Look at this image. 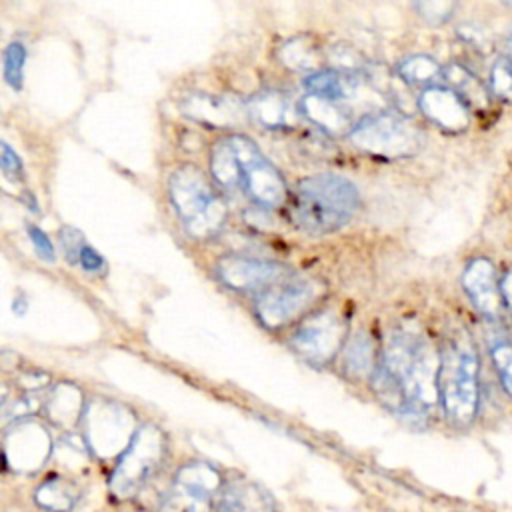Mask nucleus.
I'll return each instance as SVG.
<instances>
[{"label": "nucleus", "instance_id": "473e14b6", "mask_svg": "<svg viewBox=\"0 0 512 512\" xmlns=\"http://www.w3.org/2000/svg\"><path fill=\"white\" fill-rule=\"evenodd\" d=\"M0 166L6 178L10 180H22L24 176V168H22V160L20 156L10 148L8 142H2V154H0Z\"/></svg>", "mask_w": 512, "mask_h": 512}, {"label": "nucleus", "instance_id": "7ed1b4c3", "mask_svg": "<svg viewBox=\"0 0 512 512\" xmlns=\"http://www.w3.org/2000/svg\"><path fill=\"white\" fill-rule=\"evenodd\" d=\"M358 188L338 174H314L296 184L292 218L304 232L328 234L350 222L358 208Z\"/></svg>", "mask_w": 512, "mask_h": 512}, {"label": "nucleus", "instance_id": "39448f33", "mask_svg": "<svg viewBox=\"0 0 512 512\" xmlns=\"http://www.w3.org/2000/svg\"><path fill=\"white\" fill-rule=\"evenodd\" d=\"M438 398L450 424L468 426L478 412V358L464 340H452L440 354Z\"/></svg>", "mask_w": 512, "mask_h": 512}, {"label": "nucleus", "instance_id": "f03ea898", "mask_svg": "<svg viewBox=\"0 0 512 512\" xmlns=\"http://www.w3.org/2000/svg\"><path fill=\"white\" fill-rule=\"evenodd\" d=\"M378 366H382L394 378L402 392V416L412 420L424 418L426 412L436 404V400H440V358H436L434 350L422 336L410 330L392 332Z\"/></svg>", "mask_w": 512, "mask_h": 512}, {"label": "nucleus", "instance_id": "cd10ccee", "mask_svg": "<svg viewBox=\"0 0 512 512\" xmlns=\"http://www.w3.org/2000/svg\"><path fill=\"white\" fill-rule=\"evenodd\" d=\"M24 62H26V48L20 42H10L4 48V80L14 90L22 88Z\"/></svg>", "mask_w": 512, "mask_h": 512}, {"label": "nucleus", "instance_id": "aec40b11", "mask_svg": "<svg viewBox=\"0 0 512 512\" xmlns=\"http://www.w3.org/2000/svg\"><path fill=\"white\" fill-rule=\"evenodd\" d=\"M82 392L74 384H58L46 398V414L56 426H74L84 416Z\"/></svg>", "mask_w": 512, "mask_h": 512}, {"label": "nucleus", "instance_id": "4be33fe9", "mask_svg": "<svg viewBox=\"0 0 512 512\" xmlns=\"http://www.w3.org/2000/svg\"><path fill=\"white\" fill-rule=\"evenodd\" d=\"M278 58L286 68L294 72L316 74L322 56L316 40L306 34V36H294L288 42H284L282 48L278 50Z\"/></svg>", "mask_w": 512, "mask_h": 512}, {"label": "nucleus", "instance_id": "f257e3e1", "mask_svg": "<svg viewBox=\"0 0 512 512\" xmlns=\"http://www.w3.org/2000/svg\"><path fill=\"white\" fill-rule=\"evenodd\" d=\"M210 172L222 188L242 190L262 208H280L288 198L282 174L242 134H232L214 144Z\"/></svg>", "mask_w": 512, "mask_h": 512}, {"label": "nucleus", "instance_id": "72a5a7b5", "mask_svg": "<svg viewBox=\"0 0 512 512\" xmlns=\"http://www.w3.org/2000/svg\"><path fill=\"white\" fill-rule=\"evenodd\" d=\"M26 230H28V236H30L36 252L40 254V258L46 260V262H54L56 260V252H54V246H52L50 238L38 226H34V224H28Z\"/></svg>", "mask_w": 512, "mask_h": 512}, {"label": "nucleus", "instance_id": "c85d7f7f", "mask_svg": "<svg viewBox=\"0 0 512 512\" xmlns=\"http://www.w3.org/2000/svg\"><path fill=\"white\" fill-rule=\"evenodd\" d=\"M490 92L496 98H512V58L500 56L492 68H490V80H488Z\"/></svg>", "mask_w": 512, "mask_h": 512}, {"label": "nucleus", "instance_id": "2eb2a0df", "mask_svg": "<svg viewBox=\"0 0 512 512\" xmlns=\"http://www.w3.org/2000/svg\"><path fill=\"white\" fill-rule=\"evenodd\" d=\"M462 286L482 316L496 318L502 304V288L498 284L494 264L488 258L478 256L466 264L462 272Z\"/></svg>", "mask_w": 512, "mask_h": 512}, {"label": "nucleus", "instance_id": "f8f14e48", "mask_svg": "<svg viewBox=\"0 0 512 512\" xmlns=\"http://www.w3.org/2000/svg\"><path fill=\"white\" fill-rule=\"evenodd\" d=\"M216 272H218L220 280L226 286H230L232 290L256 294V296H260L274 284H278L294 274L288 266H284L280 262L248 258V256H238V254L222 256L216 262Z\"/></svg>", "mask_w": 512, "mask_h": 512}, {"label": "nucleus", "instance_id": "393cba45", "mask_svg": "<svg viewBox=\"0 0 512 512\" xmlns=\"http://www.w3.org/2000/svg\"><path fill=\"white\" fill-rule=\"evenodd\" d=\"M396 70H398V78L404 84H412V86H428L442 76L440 64L426 54H412L400 60Z\"/></svg>", "mask_w": 512, "mask_h": 512}, {"label": "nucleus", "instance_id": "9b49d317", "mask_svg": "<svg viewBox=\"0 0 512 512\" xmlns=\"http://www.w3.org/2000/svg\"><path fill=\"white\" fill-rule=\"evenodd\" d=\"M222 490L220 472L208 462H188L176 476L164 498V512H212L214 498Z\"/></svg>", "mask_w": 512, "mask_h": 512}, {"label": "nucleus", "instance_id": "20e7f679", "mask_svg": "<svg viewBox=\"0 0 512 512\" xmlns=\"http://www.w3.org/2000/svg\"><path fill=\"white\" fill-rule=\"evenodd\" d=\"M168 194L188 236L210 240L224 228L226 204L196 166L176 168L168 180Z\"/></svg>", "mask_w": 512, "mask_h": 512}, {"label": "nucleus", "instance_id": "c9c22d12", "mask_svg": "<svg viewBox=\"0 0 512 512\" xmlns=\"http://www.w3.org/2000/svg\"><path fill=\"white\" fill-rule=\"evenodd\" d=\"M500 288H502V298L508 306V310L512 312V270H508L500 282Z\"/></svg>", "mask_w": 512, "mask_h": 512}, {"label": "nucleus", "instance_id": "9d476101", "mask_svg": "<svg viewBox=\"0 0 512 512\" xmlns=\"http://www.w3.org/2000/svg\"><path fill=\"white\" fill-rule=\"evenodd\" d=\"M320 292L316 280L292 274L256 296V314L264 326L280 328L312 306Z\"/></svg>", "mask_w": 512, "mask_h": 512}, {"label": "nucleus", "instance_id": "1a4fd4ad", "mask_svg": "<svg viewBox=\"0 0 512 512\" xmlns=\"http://www.w3.org/2000/svg\"><path fill=\"white\" fill-rule=\"evenodd\" d=\"M346 320L342 314L326 306L306 316L290 338V346L310 364L324 366L340 350L346 340Z\"/></svg>", "mask_w": 512, "mask_h": 512}, {"label": "nucleus", "instance_id": "e433bc0d", "mask_svg": "<svg viewBox=\"0 0 512 512\" xmlns=\"http://www.w3.org/2000/svg\"><path fill=\"white\" fill-rule=\"evenodd\" d=\"M506 56L512 58V26H510L508 36H506Z\"/></svg>", "mask_w": 512, "mask_h": 512}, {"label": "nucleus", "instance_id": "f704fd0d", "mask_svg": "<svg viewBox=\"0 0 512 512\" xmlns=\"http://www.w3.org/2000/svg\"><path fill=\"white\" fill-rule=\"evenodd\" d=\"M80 266L86 270V272H102L106 268V262L104 258L92 248V246H86L82 256H80Z\"/></svg>", "mask_w": 512, "mask_h": 512}, {"label": "nucleus", "instance_id": "dca6fc26", "mask_svg": "<svg viewBox=\"0 0 512 512\" xmlns=\"http://www.w3.org/2000/svg\"><path fill=\"white\" fill-rule=\"evenodd\" d=\"M182 108L190 118L216 128L238 124L248 114V110H242V106L230 96L210 94H190L182 102Z\"/></svg>", "mask_w": 512, "mask_h": 512}, {"label": "nucleus", "instance_id": "7c9ffc66", "mask_svg": "<svg viewBox=\"0 0 512 512\" xmlns=\"http://www.w3.org/2000/svg\"><path fill=\"white\" fill-rule=\"evenodd\" d=\"M414 10L430 24H442L446 20H450L452 12L456 10L454 2H416Z\"/></svg>", "mask_w": 512, "mask_h": 512}, {"label": "nucleus", "instance_id": "412c9836", "mask_svg": "<svg viewBox=\"0 0 512 512\" xmlns=\"http://www.w3.org/2000/svg\"><path fill=\"white\" fill-rule=\"evenodd\" d=\"M300 108H302V114L324 132L340 134L342 130L352 128L348 112L338 102H332L314 94H306L300 100Z\"/></svg>", "mask_w": 512, "mask_h": 512}, {"label": "nucleus", "instance_id": "a211bd4d", "mask_svg": "<svg viewBox=\"0 0 512 512\" xmlns=\"http://www.w3.org/2000/svg\"><path fill=\"white\" fill-rule=\"evenodd\" d=\"M358 78L356 74H348V72H340L336 68H328V70H318L316 74H308L302 84L308 90V94L332 100V102H342L346 98H350L356 88H358Z\"/></svg>", "mask_w": 512, "mask_h": 512}, {"label": "nucleus", "instance_id": "f3484780", "mask_svg": "<svg viewBox=\"0 0 512 512\" xmlns=\"http://www.w3.org/2000/svg\"><path fill=\"white\" fill-rule=\"evenodd\" d=\"M248 114L264 128H286L296 122V110L288 96L276 90L254 94L246 104Z\"/></svg>", "mask_w": 512, "mask_h": 512}, {"label": "nucleus", "instance_id": "b1692460", "mask_svg": "<svg viewBox=\"0 0 512 512\" xmlns=\"http://www.w3.org/2000/svg\"><path fill=\"white\" fill-rule=\"evenodd\" d=\"M344 368L354 378H372L376 370L374 346L366 332H356L348 338L344 350Z\"/></svg>", "mask_w": 512, "mask_h": 512}, {"label": "nucleus", "instance_id": "5701e85b", "mask_svg": "<svg viewBox=\"0 0 512 512\" xmlns=\"http://www.w3.org/2000/svg\"><path fill=\"white\" fill-rule=\"evenodd\" d=\"M218 512H272V502L258 486L232 484L222 490Z\"/></svg>", "mask_w": 512, "mask_h": 512}, {"label": "nucleus", "instance_id": "a878e982", "mask_svg": "<svg viewBox=\"0 0 512 512\" xmlns=\"http://www.w3.org/2000/svg\"><path fill=\"white\" fill-rule=\"evenodd\" d=\"M442 76L450 84L448 88L460 94L466 100V104H484L486 90L468 68H464L462 64H448L446 68H442Z\"/></svg>", "mask_w": 512, "mask_h": 512}, {"label": "nucleus", "instance_id": "ddd939ff", "mask_svg": "<svg viewBox=\"0 0 512 512\" xmlns=\"http://www.w3.org/2000/svg\"><path fill=\"white\" fill-rule=\"evenodd\" d=\"M52 452L48 430L34 420H16L4 436V460L16 472H36Z\"/></svg>", "mask_w": 512, "mask_h": 512}, {"label": "nucleus", "instance_id": "bb28decb", "mask_svg": "<svg viewBox=\"0 0 512 512\" xmlns=\"http://www.w3.org/2000/svg\"><path fill=\"white\" fill-rule=\"evenodd\" d=\"M490 354L500 376L502 388L512 396V340L496 336L490 342Z\"/></svg>", "mask_w": 512, "mask_h": 512}, {"label": "nucleus", "instance_id": "6ab92c4d", "mask_svg": "<svg viewBox=\"0 0 512 512\" xmlns=\"http://www.w3.org/2000/svg\"><path fill=\"white\" fill-rule=\"evenodd\" d=\"M80 500V488L64 476L52 474L34 492V502L46 512H70Z\"/></svg>", "mask_w": 512, "mask_h": 512}, {"label": "nucleus", "instance_id": "6e6552de", "mask_svg": "<svg viewBox=\"0 0 512 512\" xmlns=\"http://www.w3.org/2000/svg\"><path fill=\"white\" fill-rule=\"evenodd\" d=\"M84 442L100 458L120 456L136 434L134 416L128 408L114 400H92L82 416Z\"/></svg>", "mask_w": 512, "mask_h": 512}, {"label": "nucleus", "instance_id": "423d86ee", "mask_svg": "<svg viewBox=\"0 0 512 512\" xmlns=\"http://www.w3.org/2000/svg\"><path fill=\"white\" fill-rule=\"evenodd\" d=\"M164 458V432L154 424L140 426L128 448L118 456L110 476V492L120 500L134 498L158 472Z\"/></svg>", "mask_w": 512, "mask_h": 512}, {"label": "nucleus", "instance_id": "4468645a", "mask_svg": "<svg viewBox=\"0 0 512 512\" xmlns=\"http://www.w3.org/2000/svg\"><path fill=\"white\" fill-rule=\"evenodd\" d=\"M418 106L422 114L442 130L462 132L470 126V106L448 86H428L420 94Z\"/></svg>", "mask_w": 512, "mask_h": 512}, {"label": "nucleus", "instance_id": "2f4dec72", "mask_svg": "<svg viewBox=\"0 0 512 512\" xmlns=\"http://www.w3.org/2000/svg\"><path fill=\"white\" fill-rule=\"evenodd\" d=\"M330 62L334 64V66H338L336 70H340V72H348V74H356L362 66H366L364 64V60H362V56L356 52V50H352L350 46H334L332 50H330Z\"/></svg>", "mask_w": 512, "mask_h": 512}, {"label": "nucleus", "instance_id": "c756f323", "mask_svg": "<svg viewBox=\"0 0 512 512\" xmlns=\"http://www.w3.org/2000/svg\"><path fill=\"white\" fill-rule=\"evenodd\" d=\"M60 244H62V250H64V256L68 262L72 264H80V256L84 252V248L88 246L84 242V236L80 230L72 228V226H64L60 228Z\"/></svg>", "mask_w": 512, "mask_h": 512}, {"label": "nucleus", "instance_id": "0eeeda50", "mask_svg": "<svg viewBox=\"0 0 512 512\" xmlns=\"http://www.w3.org/2000/svg\"><path fill=\"white\" fill-rule=\"evenodd\" d=\"M350 142L380 158H406L420 150L424 138L422 132L398 112H376L364 116L348 132Z\"/></svg>", "mask_w": 512, "mask_h": 512}]
</instances>
